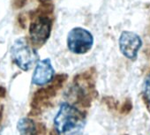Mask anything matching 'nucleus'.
<instances>
[{
	"label": "nucleus",
	"instance_id": "obj_1",
	"mask_svg": "<svg viewBox=\"0 0 150 135\" xmlns=\"http://www.w3.org/2000/svg\"><path fill=\"white\" fill-rule=\"evenodd\" d=\"M86 124L85 115L68 102L61 104L54 118L55 131L58 135H78Z\"/></svg>",
	"mask_w": 150,
	"mask_h": 135
},
{
	"label": "nucleus",
	"instance_id": "obj_2",
	"mask_svg": "<svg viewBox=\"0 0 150 135\" xmlns=\"http://www.w3.org/2000/svg\"><path fill=\"white\" fill-rule=\"evenodd\" d=\"M11 56L15 64L23 71H28L35 63L37 54L35 49L23 39H17L11 48Z\"/></svg>",
	"mask_w": 150,
	"mask_h": 135
},
{
	"label": "nucleus",
	"instance_id": "obj_3",
	"mask_svg": "<svg viewBox=\"0 0 150 135\" xmlns=\"http://www.w3.org/2000/svg\"><path fill=\"white\" fill-rule=\"evenodd\" d=\"M94 44L92 34L82 28H72L67 35V47L74 54H85L88 52Z\"/></svg>",
	"mask_w": 150,
	"mask_h": 135
},
{
	"label": "nucleus",
	"instance_id": "obj_4",
	"mask_svg": "<svg viewBox=\"0 0 150 135\" xmlns=\"http://www.w3.org/2000/svg\"><path fill=\"white\" fill-rule=\"evenodd\" d=\"M62 81L64 80H57V78L53 79V83L51 86H48L45 88L41 89L37 93H35L31 103L32 112L39 113L49 107L57 92L58 91V89H60Z\"/></svg>",
	"mask_w": 150,
	"mask_h": 135
},
{
	"label": "nucleus",
	"instance_id": "obj_5",
	"mask_svg": "<svg viewBox=\"0 0 150 135\" xmlns=\"http://www.w3.org/2000/svg\"><path fill=\"white\" fill-rule=\"evenodd\" d=\"M51 21L47 17H38L29 28V36L34 45L44 44L50 35Z\"/></svg>",
	"mask_w": 150,
	"mask_h": 135
},
{
	"label": "nucleus",
	"instance_id": "obj_6",
	"mask_svg": "<svg viewBox=\"0 0 150 135\" xmlns=\"http://www.w3.org/2000/svg\"><path fill=\"white\" fill-rule=\"evenodd\" d=\"M142 45L140 37L135 33L124 31L119 38L120 50L129 59H135Z\"/></svg>",
	"mask_w": 150,
	"mask_h": 135
},
{
	"label": "nucleus",
	"instance_id": "obj_7",
	"mask_svg": "<svg viewBox=\"0 0 150 135\" xmlns=\"http://www.w3.org/2000/svg\"><path fill=\"white\" fill-rule=\"evenodd\" d=\"M54 69L49 58L38 61L32 76V82L36 86H44L54 79Z\"/></svg>",
	"mask_w": 150,
	"mask_h": 135
},
{
	"label": "nucleus",
	"instance_id": "obj_8",
	"mask_svg": "<svg viewBox=\"0 0 150 135\" xmlns=\"http://www.w3.org/2000/svg\"><path fill=\"white\" fill-rule=\"evenodd\" d=\"M20 135H46V127L43 124H37L30 117L20 119L17 125Z\"/></svg>",
	"mask_w": 150,
	"mask_h": 135
},
{
	"label": "nucleus",
	"instance_id": "obj_9",
	"mask_svg": "<svg viewBox=\"0 0 150 135\" xmlns=\"http://www.w3.org/2000/svg\"><path fill=\"white\" fill-rule=\"evenodd\" d=\"M144 95L146 100L150 103V74L147 76L144 85Z\"/></svg>",
	"mask_w": 150,
	"mask_h": 135
},
{
	"label": "nucleus",
	"instance_id": "obj_10",
	"mask_svg": "<svg viewBox=\"0 0 150 135\" xmlns=\"http://www.w3.org/2000/svg\"><path fill=\"white\" fill-rule=\"evenodd\" d=\"M3 110H4V107L3 104L0 102V128H1V124H2V120H3Z\"/></svg>",
	"mask_w": 150,
	"mask_h": 135
},
{
	"label": "nucleus",
	"instance_id": "obj_11",
	"mask_svg": "<svg viewBox=\"0 0 150 135\" xmlns=\"http://www.w3.org/2000/svg\"><path fill=\"white\" fill-rule=\"evenodd\" d=\"M50 135H58L56 131H55V130L54 131H51L50 132Z\"/></svg>",
	"mask_w": 150,
	"mask_h": 135
}]
</instances>
